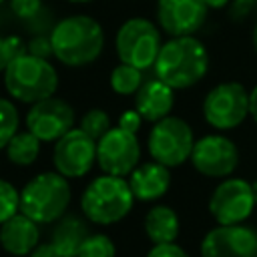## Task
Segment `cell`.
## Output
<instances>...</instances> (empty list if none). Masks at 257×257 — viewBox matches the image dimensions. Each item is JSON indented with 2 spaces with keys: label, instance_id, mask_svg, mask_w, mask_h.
Here are the masks:
<instances>
[{
  "label": "cell",
  "instance_id": "cell-1",
  "mask_svg": "<svg viewBox=\"0 0 257 257\" xmlns=\"http://www.w3.org/2000/svg\"><path fill=\"white\" fill-rule=\"evenodd\" d=\"M54 58L68 68H82L98 60L104 50L102 24L88 14H68L58 18L50 30Z\"/></svg>",
  "mask_w": 257,
  "mask_h": 257
},
{
  "label": "cell",
  "instance_id": "cell-2",
  "mask_svg": "<svg viewBox=\"0 0 257 257\" xmlns=\"http://www.w3.org/2000/svg\"><path fill=\"white\" fill-rule=\"evenodd\" d=\"M209 70V50L195 34L169 36L163 42L153 64L157 78L175 90H185L199 84Z\"/></svg>",
  "mask_w": 257,
  "mask_h": 257
},
{
  "label": "cell",
  "instance_id": "cell-3",
  "mask_svg": "<svg viewBox=\"0 0 257 257\" xmlns=\"http://www.w3.org/2000/svg\"><path fill=\"white\" fill-rule=\"evenodd\" d=\"M2 76L6 92L24 104H34L48 98L58 88V72L50 58L34 56L26 50L8 64Z\"/></svg>",
  "mask_w": 257,
  "mask_h": 257
},
{
  "label": "cell",
  "instance_id": "cell-4",
  "mask_svg": "<svg viewBox=\"0 0 257 257\" xmlns=\"http://www.w3.org/2000/svg\"><path fill=\"white\" fill-rule=\"evenodd\" d=\"M135 203V195L128 181L116 175L104 173L88 183L80 197L82 215L96 225H112L124 219Z\"/></svg>",
  "mask_w": 257,
  "mask_h": 257
},
{
  "label": "cell",
  "instance_id": "cell-5",
  "mask_svg": "<svg viewBox=\"0 0 257 257\" xmlns=\"http://www.w3.org/2000/svg\"><path fill=\"white\" fill-rule=\"evenodd\" d=\"M70 185L58 171H46L32 177L20 191V211L40 223L58 221L70 205Z\"/></svg>",
  "mask_w": 257,
  "mask_h": 257
},
{
  "label": "cell",
  "instance_id": "cell-6",
  "mask_svg": "<svg viewBox=\"0 0 257 257\" xmlns=\"http://www.w3.org/2000/svg\"><path fill=\"white\" fill-rule=\"evenodd\" d=\"M157 22L147 16L126 18L114 34V52L118 62L137 66L141 70L153 68L159 50L163 46V36Z\"/></svg>",
  "mask_w": 257,
  "mask_h": 257
},
{
  "label": "cell",
  "instance_id": "cell-7",
  "mask_svg": "<svg viewBox=\"0 0 257 257\" xmlns=\"http://www.w3.org/2000/svg\"><path fill=\"white\" fill-rule=\"evenodd\" d=\"M149 153L153 161L171 167L183 165L187 159H191V151L195 145L193 128L187 120L181 116H165L157 122H153V128L149 133Z\"/></svg>",
  "mask_w": 257,
  "mask_h": 257
},
{
  "label": "cell",
  "instance_id": "cell-8",
  "mask_svg": "<svg viewBox=\"0 0 257 257\" xmlns=\"http://www.w3.org/2000/svg\"><path fill=\"white\" fill-rule=\"evenodd\" d=\"M249 114V92L237 80L215 84L203 98V116L217 131L237 128Z\"/></svg>",
  "mask_w": 257,
  "mask_h": 257
},
{
  "label": "cell",
  "instance_id": "cell-9",
  "mask_svg": "<svg viewBox=\"0 0 257 257\" xmlns=\"http://www.w3.org/2000/svg\"><path fill=\"white\" fill-rule=\"evenodd\" d=\"M255 197L245 179H223L209 197V213L219 225H237L251 217Z\"/></svg>",
  "mask_w": 257,
  "mask_h": 257
},
{
  "label": "cell",
  "instance_id": "cell-10",
  "mask_svg": "<svg viewBox=\"0 0 257 257\" xmlns=\"http://www.w3.org/2000/svg\"><path fill=\"white\" fill-rule=\"evenodd\" d=\"M141 161V145L135 133L124 131L120 126H110L96 141V165L102 173L126 177Z\"/></svg>",
  "mask_w": 257,
  "mask_h": 257
},
{
  "label": "cell",
  "instance_id": "cell-11",
  "mask_svg": "<svg viewBox=\"0 0 257 257\" xmlns=\"http://www.w3.org/2000/svg\"><path fill=\"white\" fill-rule=\"evenodd\" d=\"M96 163V141L80 126L64 133L52 149V165L66 179L84 177Z\"/></svg>",
  "mask_w": 257,
  "mask_h": 257
},
{
  "label": "cell",
  "instance_id": "cell-12",
  "mask_svg": "<svg viewBox=\"0 0 257 257\" xmlns=\"http://www.w3.org/2000/svg\"><path fill=\"white\" fill-rule=\"evenodd\" d=\"M74 120L76 114L72 104L54 94L30 104L26 112V128L42 143H56L74 126Z\"/></svg>",
  "mask_w": 257,
  "mask_h": 257
},
{
  "label": "cell",
  "instance_id": "cell-13",
  "mask_svg": "<svg viewBox=\"0 0 257 257\" xmlns=\"http://www.w3.org/2000/svg\"><path fill=\"white\" fill-rule=\"evenodd\" d=\"M191 163L197 173L211 179H223L233 175V171L237 169L239 149L231 139L223 135H207L195 141Z\"/></svg>",
  "mask_w": 257,
  "mask_h": 257
},
{
  "label": "cell",
  "instance_id": "cell-14",
  "mask_svg": "<svg viewBox=\"0 0 257 257\" xmlns=\"http://www.w3.org/2000/svg\"><path fill=\"white\" fill-rule=\"evenodd\" d=\"M207 16L205 0H157V24L167 36L197 34Z\"/></svg>",
  "mask_w": 257,
  "mask_h": 257
},
{
  "label": "cell",
  "instance_id": "cell-15",
  "mask_svg": "<svg viewBox=\"0 0 257 257\" xmlns=\"http://www.w3.org/2000/svg\"><path fill=\"white\" fill-rule=\"evenodd\" d=\"M201 257H257V231L237 225H219L201 241Z\"/></svg>",
  "mask_w": 257,
  "mask_h": 257
},
{
  "label": "cell",
  "instance_id": "cell-16",
  "mask_svg": "<svg viewBox=\"0 0 257 257\" xmlns=\"http://www.w3.org/2000/svg\"><path fill=\"white\" fill-rule=\"evenodd\" d=\"M38 243H40L38 223L28 215H24L22 211H18L0 225V247L14 257L30 255V251Z\"/></svg>",
  "mask_w": 257,
  "mask_h": 257
},
{
  "label": "cell",
  "instance_id": "cell-17",
  "mask_svg": "<svg viewBox=\"0 0 257 257\" xmlns=\"http://www.w3.org/2000/svg\"><path fill=\"white\" fill-rule=\"evenodd\" d=\"M175 106V88L161 78H147L135 92V108L149 122H157L171 114Z\"/></svg>",
  "mask_w": 257,
  "mask_h": 257
},
{
  "label": "cell",
  "instance_id": "cell-18",
  "mask_svg": "<svg viewBox=\"0 0 257 257\" xmlns=\"http://www.w3.org/2000/svg\"><path fill=\"white\" fill-rule=\"evenodd\" d=\"M128 187L137 201L149 203L161 199L171 187V171L167 165L157 161L137 165L128 175Z\"/></svg>",
  "mask_w": 257,
  "mask_h": 257
},
{
  "label": "cell",
  "instance_id": "cell-19",
  "mask_svg": "<svg viewBox=\"0 0 257 257\" xmlns=\"http://www.w3.org/2000/svg\"><path fill=\"white\" fill-rule=\"evenodd\" d=\"M90 235L88 223L78 215H62L52 231V245L62 257H76L80 245Z\"/></svg>",
  "mask_w": 257,
  "mask_h": 257
},
{
  "label": "cell",
  "instance_id": "cell-20",
  "mask_svg": "<svg viewBox=\"0 0 257 257\" xmlns=\"http://www.w3.org/2000/svg\"><path fill=\"white\" fill-rule=\"evenodd\" d=\"M145 233L153 245L173 243L179 237V217L169 205H157L145 215Z\"/></svg>",
  "mask_w": 257,
  "mask_h": 257
},
{
  "label": "cell",
  "instance_id": "cell-21",
  "mask_svg": "<svg viewBox=\"0 0 257 257\" xmlns=\"http://www.w3.org/2000/svg\"><path fill=\"white\" fill-rule=\"evenodd\" d=\"M40 139L36 135H32L28 128L26 131H18L6 145V157L12 165L18 167H28L32 165L38 155H40Z\"/></svg>",
  "mask_w": 257,
  "mask_h": 257
},
{
  "label": "cell",
  "instance_id": "cell-22",
  "mask_svg": "<svg viewBox=\"0 0 257 257\" xmlns=\"http://www.w3.org/2000/svg\"><path fill=\"white\" fill-rule=\"evenodd\" d=\"M108 82H110L112 92H116L120 96H131L145 82V70H141L137 66H131V64H124V62H118L110 70Z\"/></svg>",
  "mask_w": 257,
  "mask_h": 257
},
{
  "label": "cell",
  "instance_id": "cell-23",
  "mask_svg": "<svg viewBox=\"0 0 257 257\" xmlns=\"http://www.w3.org/2000/svg\"><path fill=\"white\" fill-rule=\"evenodd\" d=\"M20 114L10 98L0 96V151L6 149L8 141L18 133Z\"/></svg>",
  "mask_w": 257,
  "mask_h": 257
},
{
  "label": "cell",
  "instance_id": "cell-24",
  "mask_svg": "<svg viewBox=\"0 0 257 257\" xmlns=\"http://www.w3.org/2000/svg\"><path fill=\"white\" fill-rule=\"evenodd\" d=\"M114 255H116V249L110 237L102 233H90L80 245L76 257H114Z\"/></svg>",
  "mask_w": 257,
  "mask_h": 257
},
{
  "label": "cell",
  "instance_id": "cell-25",
  "mask_svg": "<svg viewBox=\"0 0 257 257\" xmlns=\"http://www.w3.org/2000/svg\"><path fill=\"white\" fill-rule=\"evenodd\" d=\"M80 128L88 137H92L94 141H98L104 133L110 131V116L102 108H88L82 114V118H80Z\"/></svg>",
  "mask_w": 257,
  "mask_h": 257
},
{
  "label": "cell",
  "instance_id": "cell-26",
  "mask_svg": "<svg viewBox=\"0 0 257 257\" xmlns=\"http://www.w3.org/2000/svg\"><path fill=\"white\" fill-rule=\"evenodd\" d=\"M20 211V191L4 179H0V225Z\"/></svg>",
  "mask_w": 257,
  "mask_h": 257
},
{
  "label": "cell",
  "instance_id": "cell-27",
  "mask_svg": "<svg viewBox=\"0 0 257 257\" xmlns=\"http://www.w3.org/2000/svg\"><path fill=\"white\" fill-rule=\"evenodd\" d=\"M26 50V42L18 34H6L0 36V72L8 68V64Z\"/></svg>",
  "mask_w": 257,
  "mask_h": 257
},
{
  "label": "cell",
  "instance_id": "cell-28",
  "mask_svg": "<svg viewBox=\"0 0 257 257\" xmlns=\"http://www.w3.org/2000/svg\"><path fill=\"white\" fill-rule=\"evenodd\" d=\"M8 8L20 22H26L44 8V2L42 0H8Z\"/></svg>",
  "mask_w": 257,
  "mask_h": 257
},
{
  "label": "cell",
  "instance_id": "cell-29",
  "mask_svg": "<svg viewBox=\"0 0 257 257\" xmlns=\"http://www.w3.org/2000/svg\"><path fill=\"white\" fill-rule=\"evenodd\" d=\"M54 22H56V20H54V16H52V10H50L48 6H44L34 18L26 20L24 24H26V32H30V34H50Z\"/></svg>",
  "mask_w": 257,
  "mask_h": 257
},
{
  "label": "cell",
  "instance_id": "cell-30",
  "mask_svg": "<svg viewBox=\"0 0 257 257\" xmlns=\"http://www.w3.org/2000/svg\"><path fill=\"white\" fill-rule=\"evenodd\" d=\"M26 52L34 54V56H42V58H52V42H50V34H32L30 40L26 42Z\"/></svg>",
  "mask_w": 257,
  "mask_h": 257
},
{
  "label": "cell",
  "instance_id": "cell-31",
  "mask_svg": "<svg viewBox=\"0 0 257 257\" xmlns=\"http://www.w3.org/2000/svg\"><path fill=\"white\" fill-rule=\"evenodd\" d=\"M229 18L235 22L247 20L253 12H257V0H231L227 6Z\"/></svg>",
  "mask_w": 257,
  "mask_h": 257
},
{
  "label": "cell",
  "instance_id": "cell-32",
  "mask_svg": "<svg viewBox=\"0 0 257 257\" xmlns=\"http://www.w3.org/2000/svg\"><path fill=\"white\" fill-rule=\"evenodd\" d=\"M147 257H189V253L173 241V243H159V245H153L151 251L147 253Z\"/></svg>",
  "mask_w": 257,
  "mask_h": 257
},
{
  "label": "cell",
  "instance_id": "cell-33",
  "mask_svg": "<svg viewBox=\"0 0 257 257\" xmlns=\"http://www.w3.org/2000/svg\"><path fill=\"white\" fill-rule=\"evenodd\" d=\"M143 116H141V112L137 110V108H128V110H124L120 116H118V126L120 128H124V131H131V133H139L141 131V124H143Z\"/></svg>",
  "mask_w": 257,
  "mask_h": 257
},
{
  "label": "cell",
  "instance_id": "cell-34",
  "mask_svg": "<svg viewBox=\"0 0 257 257\" xmlns=\"http://www.w3.org/2000/svg\"><path fill=\"white\" fill-rule=\"evenodd\" d=\"M28 257H62V255H60V251H58L52 243H38V245L30 251Z\"/></svg>",
  "mask_w": 257,
  "mask_h": 257
},
{
  "label": "cell",
  "instance_id": "cell-35",
  "mask_svg": "<svg viewBox=\"0 0 257 257\" xmlns=\"http://www.w3.org/2000/svg\"><path fill=\"white\" fill-rule=\"evenodd\" d=\"M249 114H251V118L257 122V84L251 88V92H249Z\"/></svg>",
  "mask_w": 257,
  "mask_h": 257
},
{
  "label": "cell",
  "instance_id": "cell-36",
  "mask_svg": "<svg viewBox=\"0 0 257 257\" xmlns=\"http://www.w3.org/2000/svg\"><path fill=\"white\" fill-rule=\"evenodd\" d=\"M231 0H205V4L209 6V10H223L229 6Z\"/></svg>",
  "mask_w": 257,
  "mask_h": 257
},
{
  "label": "cell",
  "instance_id": "cell-37",
  "mask_svg": "<svg viewBox=\"0 0 257 257\" xmlns=\"http://www.w3.org/2000/svg\"><path fill=\"white\" fill-rule=\"evenodd\" d=\"M251 42H253V48L257 52V22L253 24V30H251Z\"/></svg>",
  "mask_w": 257,
  "mask_h": 257
},
{
  "label": "cell",
  "instance_id": "cell-38",
  "mask_svg": "<svg viewBox=\"0 0 257 257\" xmlns=\"http://www.w3.org/2000/svg\"><path fill=\"white\" fill-rule=\"evenodd\" d=\"M64 2H68V4H90L94 0H64Z\"/></svg>",
  "mask_w": 257,
  "mask_h": 257
},
{
  "label": "cell",
  "instance_id": "cell-39",
  "mask_svg": "<svg viewBox=\"0 0 257 257\" xmlns=\"http://www.w3.org/2000/svg\"><path fill=\"white\" fill-rule=\"evenodd\" d=\"M251 189H253V197H255V205H257V179L251 183Z\"/></svg>",
  "mask_w": 257,
  "mask_h": 257
},
{
  "label": "cell",
  "instance_id": "cell-40",
  "mask_svg": "<svg viewBox=\"0 0 257 257\" xmlns=\"http://www.w3.org/2000/svg\"><path fill=\"white\" fill-rule=\"evenodd\" d=\"M4 2H8V0H0V4H4Z\"/></svg>",
  "mask_w": 257,
  "mask_h": 257
},
{
  "label": "cell",
  "instance_id": "cell-41",
  "mask_svg": "<svg viewBox=\"0 0 257 257\" xmlns=\"http://www.w3.org/2000/svg\"><path fill=\"white\" fill-rule=\"evenodd\" d=\"M0 26H2V18H0Z\"/></svg>",
  "mask_w": 257,
  "mask_h": 257
}]
</instances>
